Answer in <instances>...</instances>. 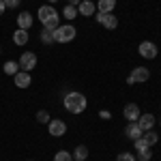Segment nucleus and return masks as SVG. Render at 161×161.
I'll return each mask as SVG.
<instances>
[{"mask_svg":"<svg viewBox=\"0 0 161 161\" xmlns=\"http://www.w3.org/2000/svg\"><path fill=\"white\" fill-rule=\"evenodd\" d=\"M37 17H39V22L43 24L45 30H56V28L60 26L58 24V22H60V15H58V11H56L52 4H43L37 11Z\"/></svg>","mask_w":161,"mask_h":161,"instance_id":"1","label":"nucleus"},{"mask_svg":"<svg viewBox=\"0 0 161 161\" xmlns=\"http://www.w3.org/2000/svg\"><path fill=\"white\" fill-rule=\"evenodd\" d=\"M64 110H69L71 114H82V112L88 108V101L86 97L82 95V92H69V95H64Z\"/></svg>","mask_w":161,"mask_h":161,"instance_id":"2","label":"nucleus"},{"mask_svg":"<svg viewBox=\"0 0 161 161\" xmlns=\"http://www.w3.org/2000/svg\"><path fill=\"white\" fill-rule=\"evenodd\" d=\"M52 32H54V43H69V41L75 39L77 28H73L71 24H64V26H58V28L52 30Z\"/></svg>","mask_w":161,"mask_h":161,"instance_id":"3","label":"nucleus"},{"mask_svg":"<svg viewBox=\"0 0 161 161\" xmlns=\"http://www.w3.org/2000/svg\"><path fill=\"white\" fill-rule=\"evenodd\" d=\"M148 77H150V71L146 67H137L127 77V84H142V82H148Z\"/></svg>","mask_w":161,"mask_h":161,"instance_id":"4","label":"nucleus"},{"mask_svg":"<svg viewBox=\"0 0 161 161\" xmlns=\"http://www.w3.org/2000/svg\"><path fill=\"white\" fill-rule=\"evenodd\" d=\"M19 67H22V71L30 73V71L37 67V56H35V52H24V54L19 56Z\"/></svg>","mask_w":161,"mask_h":161,"instance_id":"5","label":"nucleus"},{"mask_svg":"<svg viewBox=\"0 0 161 161\" xmlns=\"http://www.w3.org/2000/svg\"><path fill=\"white\" fill-rule=\"evenodd\" d=\"M137 52H140V56L142 58H155L157 54H159V50H157V45L153 43V41H142L140 45H137Z\"/></svg>","mask_w":161,"mask_h":161,"instance_id":"6","label":"nucleus"},{"mask_svg":"<svg viewBox=\"0 0 161 161\" xmlns=\"http://www.w3.org/2000/svg\"><path fill=\"white\" fill-rule=\"evenodd\" d=\"M47 129H50V133L54 137H60L67 133V125H64V120H50L47 123Z\"/></svg>","mask_w":161,"mask_h":161,"instance_id":"7","label":"nucleus"},{"mask_svg":"<svg viewBox=\"0 0 161 161\" xmlns=\"http://www.w3.org/2000/svg\"><path fill=\"white\" fill-rule=\"evenodd\" d=\"M123 114H125V118H127L129 123H136L142 112H140V108H137V103H127L125 110H123Z\"/></svg>","mask_w":161,"mask_h":161,"instance_id":"8","label":"nucleus"},{"mask_svg":"<svg viewBox=\"0 0 161 161\" xmlns=\"http://www.w3.org/2000/svg\"><path fill=\"white\" fill-rule=\"evenodd\" d=\"M77 13H80V15H95V13H97V4H95V2H90V0H82V2H80V4H77Z\"/></svg>","mask_w":161,"mask_h":161,"instance_id":"9","label":"nucleus"},{"mask_svg":"<svg viewBox=\"0 0 161 161\" xmlns=\"http://www.w3.org/2000/svg\"><path fill=\"white\" fill-rule=\"evenodd\" d=\"M13 82H15V86L17 88H28L30 86V73H26V71H17V73L13 75Z\"/></svg>","mask_w":161,"mask_h":161,"instance_id":"10","label":"nucleus"},{"mask_svg":"<svg viewBox=\"0 0 161 161\" xmlns=\"http://www.w3.org/2000/svg\"><path fill=\"white\" fill-rule=\"evenodd\" d=\"M137 125H140L142 131H150V129L155 127V116H153V114H140Z\"/></svg>","mask_w":161,"mask_h":161,"instance_id":"11","label":"nucleus"},{"mask_svg":"<svg viewBox=\"0 0 161 161\" xmlns=\"http://www.w3.org/2000/svg\"><path fill=\"white\" fill-rule=\"evenodd\" d=\"M125 133H127V137L129 140H137V137H142V129H140V125H137V120L136 123H129L127 127H125Z\"/></svg>","mask_w":161,"mask_h":161,"instance_id":"12","label":"nucleus"},{"mask_svg":"<svg viewBox=\"0 0 161 161\" xmlns=\"http://www.w3.org/2000/svg\"><path fill=\"white\" fill-rule=\"evenodd\" d=\"M30 26H32V13H19L17 15V28L30 30Z\"/></svg>","mask_w":161,"mask_h":161,"instance_id":"13","label":"nucleus"},{"mask_svg":"<svg viewBox=\"0 0 161 161\" xmlns=\"http://www.w3.org/2000/svg\"><path fill=\"white\" fill-rule=\"evenodd\" d=\"M99 24L103 26V28H108V30H114V28L118 26V19H116V15H114V13H105Z\"/></svg>","mask_w":161,"mask_h":161,"instance_id":"14","label":"nucleus"},{"mask_svg":"<svg viewBox=\"0 0 161 161\" xmlns=\"http://www.w3.org/2000/svg\"><path fill=\"white\" fill-rule=\"evenodd\" d=\"M28 30H22V28H17L15 32H13V43L15 45H26L28 43Z\"/></svg>","mask_w":161,"mask_h":161,"instance_id":"15","label":"nucleus"},{"mask_svg":"<svg viewBox=\"0 0 161 161\" xmlns=\"http://www.w3.org/2000/svg\"><path fill=\"white\" fill-rule=\"evenodd\" d=\"M114 7H116V0H99V2H97V9H99L101 13H112Z\"/></svg>","mask_w":161,"mask_h":161,"instance_id":"16","label":"nucleus"},{"mask_svg":"<svg viewBox=\"0 0 161 161\" xmlns=\"http://www.w3.org/2000/svg\"><path fill=\"white\" fill-rule=\"evenodd\" d=\"M73 155V161H86V157H88V148L84 146V144H80L77 148L71 153Z\"/></svg>","mask_w":161,"mask_h":161,"instance_id":"17","label":"nucleus"},{"mask_svg":"<svg viewBox=\"0 0 161 161\" xmlns=\"http://www.w3.org/2000/svg\"><path fill=\"white\" fill-rule=\"evenodd\" d=\"M142 137H144V142H146L148 146H153V144H157V142H159V136H157L153 129H150V131H144V133H142Z\"/></svg>","mask_w":161,"mask_h":161,"instance_id":"18","label":"nucleus"},{"mask_svg":"<svg viewBox=\"0 0 161 161\" xmlns=\"http://www.w3.org/2000/svg\"><path fill=\"white\" fill-rule=\"evenodd\" d=\"M62 15H64V19H75L80 13H77V7H71V4H67V7L62 9Z\"/></svg>","mask_w":161,"mask_h":161,"instance_id":"19","label":"nucleus"},{"mask_svg":"<svg viewBox=\"0 0 161 161\" xmlns=\"http://www.w3.org/2000/svg\"><path fill=\"white\" fill-rule=\"evenodd\" d=\"M17 71H19V64H17L15 60H9V62H4V73H7V75H15Z\"/></svg>","mask_w":161,"mask_h":161,"instance_id":"20","label":"nucleus"},{"mask_svg":"<svg viewBox=\"0 0 161 161\" xmlns=\"http://www.w3.org/2000/svg\"><path fill=\"white\" fill-rule=\"evenodd\" d=\"M54 161H73V155H71L69 150H58V153L54 155Z\"/></svg>","mask_w":161,"mask_h":161,"instance_id":"21","label":"nucleus"},{"mask_svg":"<svg viewBox=\"0 0 161 161\" xmlns=\"http://www.w3.org/2000/svg\"><path fill=\"white\" fill-rule=\"evenodd\" d=\"M150 157H153V150L150 148L137 150V161H150Z\"/></svg>","mask_w":161,"mask_h":161,"instance_id":"22","label":"nucleus"},{"mask_svg":"<svg viewBox=\"0 0 161 161\" xmlns=\"http://www.w3.org/2000/svg\"><path fill=\"white\" fill-rule=\"evenodd\" d=\"M41 41H43V43H54V32L43 28V32H41Z\"/></svg>","mask_w":161,"mask_h":161,"instance_id":"23","label":"nucleus"},{"mask_svg":"<svg viewBox=\"0 0 161 161\" xmlns=\"http://www.w3.org/2000/svg\"><path fill=\"white\" fill-rule=\"evenodd\" d=\"M37 120L39 123H50V112L47 110H39L37 112Z\"/></svg>","mask_w":161,"mask_h":161,"instance_id":"24","label":"nucleus"},{"mask_svg":"<svg viewBox=\"0 0 161 161\" xmlns=\"http://www.w3.org/2000/svg\"><path fill=\"white\" fill-rule=\"evenodd\" d=\"M116 161H137V159H136L133 153H120V155L116 157Z\"/></svg>","mask_w":161,"mask_h":161,"instance_id":"25","label":"nucleus"},{"mask_svg":"<svg viewBox=\"0 0 161 161\" xmlns=\"http://www.w3.org/2000/svg\"><path fill=\"white\" fill-rule=\"evenodd\" d=\"M136 142V150H144V148H150L148 144L144 142V137H137V140H133Z\"/></svg>","mask_w":161,"mask_h":161,"instance_id":"26","label":"nucleus"},{"mask_svg":"<svg viewBox=\"0 0 161 161\" xmlns=\"http://www.w3.org/2000/svg\"><path fill=\"white\" fill-rule=\"evenodd\" d=\"M22 0H4V4H7V9H17V4H19Z\"/></svg>","mask_w":161,"mask_h":161,"instance_id":"27","label":"nucleus"},{"mask_svg":"<svg viewBox=\"0 0 161 161\" xmlns=\"http://www.w3.org/2000/svg\"><path fill=\"white\" fill-rule=\"evenodd\" d=\"M99 116L103 118V120H110V118H112V114H110L108 110H101V112H99Z\"/></svg>","mask_w":161,"mask_h":161,"instance_id":"28","label":"nucleus"},{"mask_svg":"<svg viewBox=\"0 0 161 161\" xmlns=\"http://www.w3.org/2000/svg\"><path fill=\"white\" fill-rule=\"evenodd\" d=\"M80 2H82V0H67V4H71V7H77Z\"/></svg>","mask_w":161,"mask_h":161,"instance_id":"29","label":"nucleus"},{"mask_svg":"<svg viewBox=\"0 0 161 161\" xmlns=\"http://www.w3.org/2000/svg\"><path fill=\"white\" fill-rule=\"evenodd\" d=\"M4 9H7V4H4V0H0V15L4 13Z\"/></svg>","mask_w":161,"mask_h":161,"instance_id":"30","label":"nucleus"},{"mask_svg":"<svg viewBox=\"0 0 161 161\" xmlns=\"http://www.w3.org/2000/svg\"><path fill=\"white\" fill-rule=\"evenodd\" d=\"M47 2H50V4H54V2H58V0H47Z\"/></svg>","mask_w":161,"mask_h":161,"instance_id":"31","label":"nucleus"},{"mask_svg":"<svg viewBox=\"0 0 161 161\" xmlns=\"http://www.w3.org/2000/svg\"><path fill=\"white\" fill-rule=\"evenodd\" d=\"M159 125H161V120H159Z\"/></svg>","mask_w":161,"mask_h":161,"instance_id":"32","label":"nucleus"}]
</instances>
